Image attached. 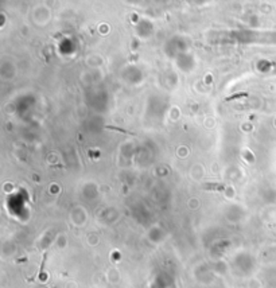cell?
Listing matches in <instances>:
<instances>
[{
    "mask_svg": "<svg viewBox=\"0 0 276 288\" xmlns=\"http://www.w3.org/2000/svg\"><path fill=\"white\" fill-rule=\"evenodd\" d=\"M109 129H115V131H119V132H123V134H130L128 131H124V129H121V128H117V127H108Z\"/></svg>",
    "mask_w": 276,
    "mask_h": 288,
    "instance_id": "3957f363",
    "label": "cell"
},
{
    "mask_svg": "<svg viewBox=\"0 0 276 288\" xmlns=\"http://www.w3.org/2000/svg\"><path fill=\"white\" fill-rule=\"evenodd\" d=\"M248 93H245V92H240V93H236L233 96H229V97L225 98V101H233V100H238V98H242V97H246Z\"/></svg>",
    "mask_w": 276,
    "mask_h": 288,
    "instance_id": "7a4b0ae2",
    "label": "cell"
},
{
    "mask_svg": "<svg viewBox=\"0 0 276 288\" xmlns=\"http://www.w3.org/2000/svg\"><path fill=\"white\" fill-rule=\"evenodd\" d=\"M204 187L206 190H217V191L226 190V187L221 183H204Z\"/></svg>",
    "mask_w": 276,
    "mask_h": 288,
    "instance_id": "6da1fadb",
    "label": "cell"
}]
</instances>
